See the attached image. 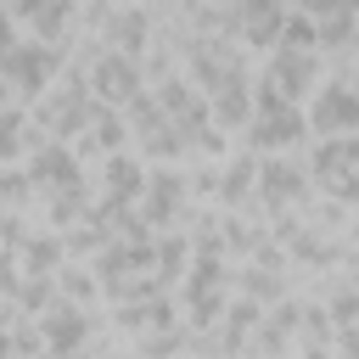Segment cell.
Segmentation results:
<instances>
[{"mask_svg":"<svg viewBox=\"0 0 359 359\" xmlns=\"http://www.w3.org/2000/svg\"><path fill=\"white\" fill-rule=\"evenodd\" d=\"M320 123H359V101H348V95H325V101H320Z\"/></svg>","mask_w":359,"mask_h":359,"instance_id":"6da1fadb","label":"cell"}]
</instances>
